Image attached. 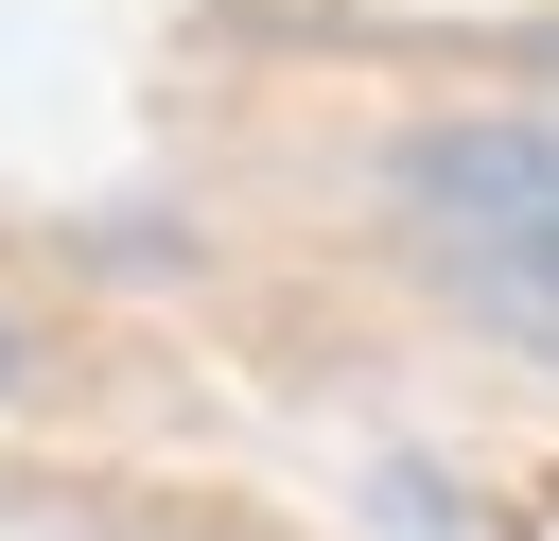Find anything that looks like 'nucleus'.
<instances>
[{
    "instance_id": "nucleus-2",
    "label": "nucleus",
    "mask_w": 559,
    "mask_h": 541,
    "mask_svg": "<svg viewBox=\"0 0 559 541\" xmlns=\"http://www.w3.org/2000/svg\"><path fill=\"white\" fill-rule=\"evenodd\" d=\"M17 366H35V349H17V314H0V401H17Z\"/></svg>"
},
{
    "instance_id": "nucleus-1",
    "label": "nucleus",
    "mask_w": 559,
    "mask_h": 541,
    "mask_svg": "<svg viewBox=\"0 0 559 541\" xmlns=\"http://www.w3.org/2000/svg\"><path fill=\"white\" fill-rule=\"evenodd\" d=\"M384 227L402 262L524 366H559V122L542 105H454V122H402L384 157Z\"/></svg>"
}]
</instances>
